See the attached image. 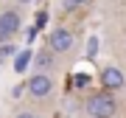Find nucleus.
Masks as SVG:
<instances>
[{
    "label": "nucleus",
    "mask_w": 126,
    "mask_h": 118,
    "mask_svg": "<svg viewBox=\"0 0 126 118\" xmlns=\"http://www.w3.org/2000/svg\"><path fill=\"white\" fill-rule=\"evenodd\" d=\"M34 65H36V68H39V70H50V68H53V65H56V59H53V51H39V54H36L34 56Z\"/></svg>",
    "instance_id": "nucleus-6"
},
{
    "label": "nucleus",
    "mask_w": 126,
    "mask_h": 118,
    "mask_svg": "<svg viewBox=\"0 0 126 118\" xmlns=\"http://www.w3.org/2000/svg\"><path fill=\"white\" fill-rule=\"evenodd\" d=\"M0 25L6 28V34H9V37H14L20 28H23V20H20L17 11H3V14H0Z\"/></svg>",
    "instance_id": "nucleus-5"
},
{
    "label": "nucleus",
    "mask_w": 126,
    "mask_h": 118,
    "mask_svg": "<svg viewBox=\"0 0 126 118\" xmlns=\"http://www.w3.org/2000/svg\"><path fill=\"white\" fill-rule=\"evenodd\" d=\"M14 54V45L11 42H0V59H6V56H11Z\"/></svg>",
    "instance_id": "nucleus-8"
},
{
    "label": "nucleus",
    "mask_w": 126,
    "mask_h": 118,
    "mask_svg": "<svg viewBox=\"0 0 126 118\" xmlns=\"http://www.w3.org/2000/svg\"><path fill=\"white\" fill-rule=\"evenodd\" d=\"M87 113H90V118H112L118 113V101L112 98V93L109 90H98L93 93L90 98H87Z\"/></svg>",
    "instance_id": "nucleus-1"
},
{
    "label": "nucleus",
    "mask_w": 126,
    "mask_h": 118,
    "mask_svg": "<svg viewBox=\"0 0 126 118\" xmlns=\"http://www.w3.org/2000/svg\"><path fill=\"white\" fill-rule=\"evenodd\" d=\"M48 48L53 51V54H67V51L73 48V34L67 31V28H56V31H50Z\"/></svg>",
    "instance_id": "nucleus-2"
},
{
    "label": "nucleus",
    "mask_w": 126,
    "mask_h": 118,
    "mask_svg": "<svg viewBox=\"0 0 126 118\" xmlns=\"http://www.w3.org/2000/svg\"><path fill=\"white\" fill-rule=\"evenodd\" d=\"M95 51H98V37H90V42H87V54H95Z\"/></svg>",
    "instance_id": "nucleus-9"
},
{
    "label": "nucleus",
    "mask_w": 126,
    "mask_h": 118,
    "mask_svg": "<svg viewBox=\"0 0 126 118\" xmlns=\"http://www.w3.org/2000/svg\"><path fill=\"white\" fill-rule=\"evenodd\" d=\"M17 118H36V115H34V113H20Z\"/></svg>",
    "instance_id": "nucleus-13"
},
{
    "label": "nucleus",
    "mask_w": 126,
    "mask_h": 118,
    "mask_svg": "<svg viewBox=\"0 0 126 118\" xmlns=\"http://www.w3.org/2000/svg\"><path fill=\"white\" fill-rule=\"evenodd\" d=\"M17 3H23V6H25V3H34V0H17Z\"/></svg>",
    "instance_id": "nucleus-14"
},
{
    "label": "nucleus",
    "mask_w": 126,
    "mask_h": 118,
    "mask_svg": "<svg viewBox=\"0 0 126 118\" xmlns=\"http://www.w3.org/2000/svg\"><path fill=\"white\" fill-rule=\"evenodd\" d=\"M67 3H70V6H84L87 0H67Z\"/></svg>",
    "instance_id": "nucleus-12"
},
{
    "label": "nucleus",
    "mask_w": 126,
    "mask_h": 118,
    "mask_svg": "<svg viewBox=\"0 0 126 118\" xmlns=\"http://www.w3.org/2000/svg\"><path fill=\"white\" fill-rule=\"evenodd\" d=\"M31 59H34L31 51H20V54L14 56V70H17V73H25L28 65H31Z\"/></svg>",
    "instance_id": "nucleus-7"
},
{
    "label": "nucleus",
    "mask_w": 126,
    "mask_h": 118,
    "mask_svg": "<svg viewBox=\"0 0 126 118\" xmlns=\"http://www.w3.org/2000/svg\"><path fill=\"white\" fill-rule=\"evenodd\" d=\"M9 39H11V37L6 34V28H3V25H0V42H9Z\"/></svg>",
    "instance_id": "nucleus-11"
},
{
    "label": "nucleus",
    "mask_w": 126,
    "mask_h": 118,
    "mask_svg": "<svg viewBox=\"0 0 126 118\" xmlns=\"http://www.w3.org/2000/svg\"><path fill=\"white\" fill-rule=\"evenodd\" d=\"M101 84H104V90H109V93L123 90L126 76H123V70H118V68H112V65H107V68L101 70Z\"/></svg>",
    "instance_id": "nucleus-3"
},
{
    "label": "nucleus",
    "mask_w": 126,
    "mask_h": 118,
    "mask_svg": "<svg viewBox=\"0 0 126 118\" xmlns=\"http://www.w3.org/2000/svg\"><path fill=\"white\" fill-rule=\"evenodd\" d=\"M50 90H53V79H50L48 73H36V76H31L28 93H31L34 98H45V96H50Z\"/></svg>",
    "instance_id": "nucleus-4"
},
{
    "label": "nucleus",
    "mask_w": 126,
    "mask_h": 118,
    "mask_svg": "<svg viewBox=\"0 0 126 118\" xmlns=\"http://www.w3.org/2000/svg\"><path fill=\"white\" fill-rule=\"evenodd\" d=\"M45 20H48V14L42 11V14H36V25H45Z\"/></svg>",
    "instance_id": "nucleus-10"
}]
</instances>
